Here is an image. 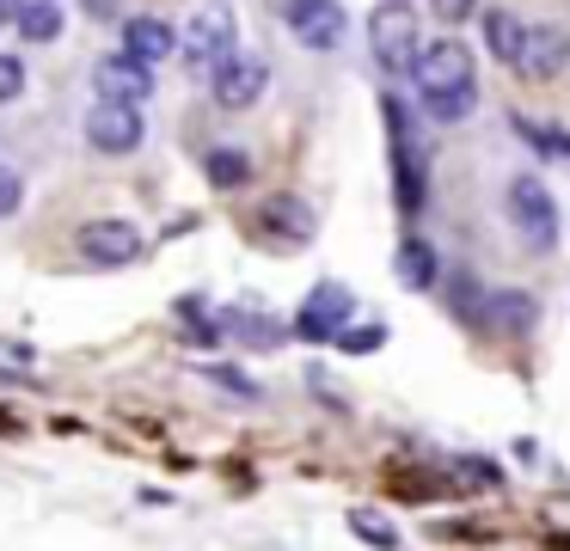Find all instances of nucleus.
I'll return each mask as SVG.
<instances>
[{"label": "nucleus", "mask_w": 570, "mask_h": 551, "mask_svg": "<svg viewBox=\"0 0 570 551\" xmlns=\"http://www.w3.org/2000/svg\"><path fill=\"white\" fill-rule=\"evenodd\" d=\"M368 43H374V61L386 73H411L417 68V49H423V31H417V7L411 0H381L368 12Z\"/></svg>", "instance_id": "f257e3e1"}, {"label": "nucleus", "mask_w": 570, "mask_h": 551, "mask_svg": "<svg viewBox=\"0 0 570 551\" xmlns=\"http://www.w3.org/2000/svg\"><path fill=\"white\" fill-rule=\"evenodd\" d=\"M503 208H509V227L521 233V245H528V252H552V245H558V208H552V190H546V184L533 178V171L509 178Z\"/></svg>", "instance_id": "f03ea898"}, {"label": "nucleus", "mask_w": 570, "mask_h": 551, "mask_svg": "<svg viewBox=\"0 0 570 551\" xmlns=\"http://www.w3.org/2000/svg\"><path fill=\"white\" fill-rule=\"evenodd\" d=\"M75 245H80V264H92V269H124L148 252L141 227H129V220H87L75 233Z\"/></svg>", "instance_id": "7ed1b4c3"}, {"label": "nucleus", "mask_w": 570, "mask_h": 551, "mask_svg": "<svg viewBox=\"0 0 570 551\" xmlns=\"http://www.w3.org/2000/svg\"><path fill=\"white\" fill-rule=\"evenodd\" d=\"M80 135H87L92 154L124 159V154H136V147H141V110H136V105H111V98H92Z\"/></svg>", "instance_id": "20e7f679"}, {"label": "nucleus", "mask_w": 570, "mask_h": 551, "mask_svg": "<svg viewBox=\"0 0 570 551\" xmlns=\"http://www.w3.org/2000/svg\"><path fill=\"white\" fill-rule=\"evenodd\" d=\"M209 80H215V105L222 110H252L264 92H271V61L252 56V49H234Z\"/></svg>", "instance_id": "39448f33"}, {"label": "nucleus", "mask_w": 570, "mask_h": 551, "mask_svg": "<svg viewBox=\"0 0 570 551\" xmlns=\"http://www.w3.org/2000/svg\"><path fill=\"white\" fill-rule=\"evenodd\" d=\"M417 92H448V86H472V49L460 37H435V43L417 49V68H411Z\"/></svg>", "instance_id": "423d86ee"}, {"label": "nucleus", "mask_w": 570, "mask_h": 551, "mask_svg": "<svg viewBox=\"0 0 570 551\" xmlns=\"http://www.w3.org/2000/svg\"><path fill=\"white\" fill-rule=\"evenodd\" d=\"M276 12H283V24L307 49H337V43H344V31H350V12L337 7V0H283Z\"/></svg>", "instance_id": "0eeeda50"}, {"label": "nucleus", "mask_w": 570, "mask_h": 551, "mask_svg": "<svg viewBox=\"0 0 570 551\" xmlns=\"http://www.w3.org/2000/svg\"><path fill=\"white\" fill-rule=\"evenodd\" d=\"M178 49H185L190 68L215 73V68H222V61L239 49V43H234V12H227V7H203L197 19H190V31H185V43H178Z\"/></svg>", "instance_id": "6e6552de"}, {"label": "nucleus", "mask_w": 570, "mask_h": 551, "mask_svg": "<svg viewBox=\"0 0 570 551\" xmlns=\"http://www.w3.org/2000/svg\"><path fill=\"white\" fill-rule=\"evenodd\" d=\"M350 306H356V301H350L344 282H320V288L307 294V306L295 313V337H301V343H337Z\"/></svg>", "instance_id": "1a4fd4ad"}, {"label": "nucleus", "mask_w": 570, "mask_h": 551, "mask_svg": "<svg viewBox=\"0 0 570 551\" xmlns=\"http://www.w3.org/2000/svg\"><path fill=\"white\" fill-rule=\"evenodd\" d=\"M92 92L111 98V105L141 110V98H154V68H141V61H129L124 49H117V56H105L99 68H92Z\"/></svg>", "instance_id": "9d476101"}, {"label": "nucleus", "mask_w": 570, "mask_h": 551, "mask_svg": "<svg viewBox=\"0 0 570 551\" xmlns=\"http://www.w3.org/2000/svg\"><path fill=\"white\" fill-rule=\"evenodd\" d=\"M173 49H178V31H173L166 19H154V12L124 19V56H129V61H141V68H160Z\"/></svg>", "instance_id": "9b49d317"}, {"label": "nucleus", "mask_w": 570, "mask_h": 551, "mask_svg": "<svg viewBox=\"0 0 570 551\" xmlns=\"http://www.w3.org/2000/svg\"><path fill=\"white\" fill-rule=\"evenodd\" d=\"M564 61H570V37L558 31V24H528L521 73H533V80H552V73H564Z\"/></svg>", "instance_id": "f8f14e48"}, {"label": "nucleus", "mask_w": 570, "mask_h": 551, "mask_svg": "<svg viewBox=\"0 0 570 551\" xmlns=\"http://www.w3.org/2000/svg\"><path fill=\"white\" fill-rule=\"evenodd\" d=\"M258 227L271 233L276 245H307L313 239V208L301 203V196H271L258 215Z\"/></svg>", "instance_id": "ddd939ff"}, {"label": "nucleus", "mask_w": 570, "mask_h": 551, "mask_svg": "<svg viewBox=\"0 0 570 551\" xmlns=\"http://www.w3.org/2000/svg\"><path fill=\"white\" fill-rule=\"evenodd\" d=\"M533 318H540V306L528 288H491V301H484V331H533Z\"/></svg>", "instance_id": "4468645a"}, {"label": "nucleus", "mask_w": 570, "mask_h": 551, "mask_svg": "<svg viewBox=\"0 0 570 551\" xmlns=\"http://www.w3.org/2000/svg\"><path fill=\"white\" fill-rule=\"evenodd\" d=\"M222 337H239L246 350H283L288 325L283 318H264V313H222Z\"/></svg>", "instance_id": "2eb2a0df"}, {"label": "nucleus", "mask_w": 570, "mask_h": 551, "mask_svg": "<svg viewBox=\"0 0 570 551\" xmlns=\"http://www.w3.org/2000/svg\"><path fill=\"white\" fill-rule=\"evenodd\" d=\"M393 269H399V282H405L411 294H430L435 276H442V264H435V245H430V239H405V245H399V257H393Z\"/></svg>", "instance_id": "dca6fc26"}, {"label": "nucleus", "mask_w": 570, "mask_h": 551, "mask_svg": "<svg viewBox=\"0 0 570 551\" xmlns=\"http://www.w3.org/2000/svg\"><path fill=\"white\" fill-rule=\"evenodd\" d=\"M484 49H491L497 61H509V68H521V49H528V24L515 19V12H484Z\"/></svg>", "instance_id": "f3484780"}, {"label": "nucleus", "mask_w": 570, "mask_h": 551, "mask_svg": "<svg viewBox=\"0 0 570 551\" xmlns=\"http://www.w3.org/2000/svg\"><path fill=\"white\" fill-rule=\"evenodd\" d=\"M203 178H209L215 190H246L252 184L246 147H209V154H203Z\"/></svg>", "instance_id": "a211bd4d"}, {"label": "nucleus", "mask_w": 570, "mask_h": 551, "mask_svg": "<svg viewBox=\"0 0 570 551\" xmlns=\"http://www.w3.org/2000/svg\"><path fill=\"white\" fill-rule=\"evenodd\" d=\"M509 129L533 147L540 159H570V129H552V122H533V117H515L509 110Z\"/></svg>", "instance_id": "6ab92c4d"}, {"label": "nucleus", "mask_w": 570, "mask_h": 551, "mask_svg": "<svg viewBox=\"0 0 570 551\" xmlns=\"http://www.w3.org/2000/svg\"><path fill=\"white\" fill-rule=\"evenodd\" d=\"M19 37H26V43H56V37H62V0H31V7L19 12Z\"/></svg>", "instance_id": "aec40b11"}, {"label": "nucleus", "mask_w": 570, "mask_h": 551, "mask_svg": "<svg viewBox=\"0 0 570 551\" xmlns=\"http://www.w3.org/2000/svg\"><path fill=\"white\" fill-rule=\"evenodd\" d=\"M472 105H479V86H448V92L423 98V117H430V122H466Z\"/></svg>", "instance_id": "412c9836"}, {"label": "nucleus", "mask_w": 570, "mask_h": 551, "mask_svg": "<svg viewBox=\"0 0 570 551\" xmlns=\"http://www.w3.org/2000/svg\"><path fill=\"white\" fill-rule=\"evenodd\" d=\"M350 533H356L362 545H374V551H399V533L381 521V514H368V509H356V514H350Z\"/></svg>", "instance_id": "4be33fe9"}, {"label": "nucleus", "mask_w": 570, "mask_h": 551, "mask_svg": "<svg viewBox=\"0 0 570 551\" xmlns=\"http://www.w3.org/2000/svg\"><path fill=\"white\" fill-rule=\"evenodd\" d=\"M381 343H386V325H381V318H368V325H344V331H337V350H344V355H374Z\"/></svg>", "instance_id": "5701e85b"}, {"label": "nucleus", "mask_w": 570, "mask_h": 551, "mask_svg": "<svg viewBox=\"0 0 570 551\" xmlns=\"http://www.w3.org/2000/svg\"><path fill=\"white\" fill-rule=\"evenodd\" d=\"M26 98V61L0 49V105H19Z\"/></svg>", "instance_id": "b1692460"}, {"label": "nucleus", "mask_w": 570, "mask_h": 551, "mask_svg": "<svg viewBox=\"0 0 570 551\" xmlns=\"http://www.w3.org/2000/svg\"><path fill=\"white\" fill-rule=\"evenodd\" d=\"M19 203H26V178L13 166H0V220H13Z\"/></svg>", "instance_id": "393cba45"}, {"label": "nucleus", "mask_w": 570, "mask_h": 551, "mask_svg": "<svg viewBox=\"0 0 570 551\" xmlns=\"http://www.w3.org/2000/svg\"><path fill=\"white\" fill-rule=\"evenodd\" d=\"M209 380H215V386H227L234 399H258V380H246L239 367H209Z\"/></svg>", "instance_id": "a878e982"}, {"label": "nucleus", "mask_w": 570, "mask_h": 551, "mask_svg": "<svg viewBox=\"0 0 570 551\" xmlns=\"http://www.w3.org/2000/svg\"><path fill=\"white\" fill-rule=\"evenodd\" d=\"M430 12L442 24H460V19H472V12H479V0H430Z\"/></svg>", "instance_id": "bb28decb"}, {"label": "nucleus", "mask_w": 570, "mask_h": 551, "mask_svg": "<svg viewBox=\"0 0 570 551\" xmlns=\"http://www.w3.org/2000/svg\"><path fill=\"white\" fill-rule=\"evenodd\" d=\"M460 472H466V478H479V484H491V490L503 484V472H497L491 460H460Z\"/></svg>", "instance_id": "cd10ccee"}, {"label": "nucleus", "mask_w": 570, "mask_h": 551, "mask_svg": "<svg viewBox=\"0 0 570 551\" xmlns=\"http://www.w3.org/2000/svg\"><path fill=\"white\" fill-rule=\"evenodd\" d=\"M87 7V19H117V0H80Z\"/></svg>", "instance_id": "c85d7f7f"}, {"label": "nucleus", "mask_w": 570, "mask_h": 551, "mask_svg": "<svg viewBox=\"0 0 570 551\" xmlns=\"http://www.w3.org/2000/svg\"><path fill=\"white\" fill-rule=\"evenodd\" d=\"M26 7H31V0H26Z\"/></svg>", "instance_id": "c756f323"}]
</instances>
